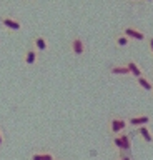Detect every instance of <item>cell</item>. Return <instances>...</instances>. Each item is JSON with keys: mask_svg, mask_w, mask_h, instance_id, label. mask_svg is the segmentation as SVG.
<instances>
[{"mask_svg": "<svg viewBox=\"0 0 153 160\" xmlns=\"http://www.w3.org/2000/svg\"><path fill=\"white\" fill-rule=\"evenodd\" d=\"M113 40H115V45L117 47H122V48H125V47H128L133 40L128 37V35H125L123 32H120V33H117L115 37H113Z\"/></svg>", "mask_w": 153, "mask_h": 160, "instance_id": "cell-12", "label": "cell"}, {"mask_svg": "<svg viewBox=\"0 0 153 160\" xmlns=\"http://www.w3.org/2000/svg\"><path fill=\"white\" fill-rule=\"evenodd\" d=\"M68 48H70L72 55H75V57H82V55H85V52H87V43H85V40H83L82 37L75 35V37L70 38Z\"/></svg>", "mask_w": 153, "mask_h": 160, "instance_id": "cell-2", "label": "cell"}, {"mask_svg": "<svg viewBox=\"0 0 153 160\" xmlns=\"http://www.w3.org/2000/svg\"><path fill=\"white\" fill-rule=\"evenodd\" d=\"M136 133L145 143H153V132L148 125H143V127H138L136 128Z\"/></svg>", "mask_w": 153, "mask_h": 160, "instance_id": "cell-9", "label": "cell"}, {"mask_svg": "<svg viewBox=\"0 0 153 160\" xmlns=\"http://www.w3.org/2000/svg\"><path fill=\"white\" fill-rule=\"evenodd\" d=\"M125 35H128L133 42H143V40H146V35L145 32H141V30H138L136 27H131V25H128V27H123L122 30Z\"/></svg>", "mask_w": 153, "mask_h": 160, "instance_id": "cell-6", "label": "cell"}, {"mask_svg": "<svg viewBox=\"0 0 153 160\" xmlns=\"http://www.w3.org/2000/svg\"><path fill=\"white\" fill-rule=\"evenodd\" d=\"M57 155L53 150L48 148H40V150H33L30 153V160H55Z\"/></svg>", "mask_w": 153, "mask_h": 160, "instance_id": "cell-7", "label": "cell"}, {"mask_svg": "<svg viewBox=\"0 0 153 160\" xmlns=\"http://www.w3.org/2000/svg\"><path fill=\"white\" fill-rule=\"evenodd\" d=\"M108 72L112 75H130V70H128L127 63H117V65H112L108 68Z\"/></svg>", "mask_w": 153, "mask_h": 160, "instance_id": "cell-13", "label": "cell"}, {"mask_svg": "<svg viewBox=\"0 0 153 160\" xmlns=\"http://www.w3.org/2000/svg\"><path fill=\"white\" fill-rule=\"evenodd\" d=\"M127 67H128V70H130V75L133 78H138V77H141V75H145L143 73V68L140 67V63L135 62V60H128Z\"/></svg>", "mask_w": 153, "mask_h": 160, "instance_id": "cell-10", "label": "cell"}, {"mask_svg": "<svg viewBox=\"0 0 153 160\" xmlns=\"http://www.w3.org/2000/svg\"><path fill=\"white\" fill-rule=\"evenodd\" d=\"M110 140H112V145L113 148L117 150L118 153H125V145H123V140H122V135H110Z\"/></svg>", "mask_w": 153, "mask_h": 160, "instance_id": "cell-14", "label": "cell"}, {"mask_svg": "<svg viewBox=\"0 0 153 160\" xmlns=\"http://www.w3.org/2000/svg\"><path fill=\"white\" fill-rule=\"evenodd\" d=\"M0 25H2L3 28L10 30V32H20L23 28L20 20H17L15 17H12V15H2V17H0Z\"/></svg>", "mask_w": 153, "mask_h": 160, "instance_id": "cell-4", "label": "cell"}, {"mask_svg": "<svg viewBox=\"0 0 153 160\" xmlns=\"http://www.w3.org/2000/svg\"><path fill=\"white\" fill-rule=\"evenodd\" d=\"M122 140H123V145H125V152H128L131 147V142H130V137H128V133L127 132H122Z\"/></svg>", "mask_w": 153, "mask_h": 160, "instance_id": "cell-15", "label": "cell"}, {"mask_svg": "<svg viewBox=\"0 0 153 160\" xmlns=\"http://www.w3.org/2000/svg\"><path fill=\"white\" fill-rule=\"evenodd\" d=\"M150 122H151V117L146 115V113L128 117V125H130L131 128H138V127H143V125H150Z\"/></svg>", "mask_w": 153, "mask_h": 160, "instance_id": "cell-5", "label": "cell"}, {"mask_svg": "<svg viewBox=\"0 0 153 160\" xmlns=\"http://www.w3.org/2000/svg\"><path fill=\"white\" fill-rule=\"evenodd\" d=\"M151 93H153V92H151Z\"/></svg>", "mask_w": 153, "mask_h": 160, "instance_id": "cell-23", "label": "cell"}, {"mask_svg": "<svg viewBox=\"0 0 153 160\" xmlns=\"http://www.w3.org/2000/svg\"><path fill=\"white\" fill-rule=\"evenodd\" d=\"M38 60H40V52L30 43L25 48V52H23V63H25L27 67H33V65L38 63Z\"/></svg>", "mask_w": 153, "mask_h": 160, "instance_id": "cell-3", "label": "cell"}, {"mask_svg": "<svg viewBox=\"0 0 153 160\" xmlns=\"http://www.w3.org/2000/svg\"><path fill=\"white\" fill-rule=\"evenodd\" d=\"M25 2H33V0H25Z\"/></svg>", "mask_w": 153, "mask_h": 160, "instance_id": "cell-21", "label": "cell"}, {"mask_svg": "<svg viewBox=\"0 0 153 160\" xmlns=\"http://www.w3.org/2000/svg\"><path fill=\"white\" fill-rule=\"evenodd\" d=\"M55 160H63V158H55Z\"/></svg>", "mask_w": 153, "mask_h": 160, "instance_id": "cell-22", "label": "cell"}, {"mask_svg": "<svg viewBox=\"0 0 153 160\" xmlns=\"http://www.w3.org/2000/svg\"><path fill=\"white\" fill-rule=\"evenodd\" d=\"M3 143H5V135H3V132L0 130V147H2Z\"/></svg>", "mask_w": 153, "mask_h": 160, "instance_id": "cell-18", "label": "cell"}, {"mask_svg": "<svg viewBox=\"0 0 153 160\" xmlns=\"http://www.w3.org/2000/svg\"><path fill=\"white\" fill-rule=\"evenodd\" d=\"M32 45L40 53H45V52L50 50V43H48V40L43 37V35H33V37H32Z\"/></svg>", "mask_w": 153, "mask_h": 160, "instance_id": "cell-8", "label": "cell"}, {"mask_svg": "<svg viewBox=\"0 0 153 160\" xmlns=\"http://www.w3.org/2000/svg\"><path fill=\"white\" fill-rule=\"evenodd\" d=\"M128 2H141V0H128Z\"/></svg>", "mask_w": 153, "mask_h": 160, "instance_id": "cell-19", "label": "cell"}, {"mask_svg": "<svg viewBox=\"0 0 153 160\" xmlns=\"http://www.w3.org/2000/svg\"><path fill=\"white\" fill-rule=\"evenodd\" d=\"M130 127L128 125V118L122 117V115H112L110 118H108V133L110 135H118L122 132H127V128Z\"/></svg>", "mask_w": 153, "mask_h": 160, "instance_id": "cell-1", "label": "cell"}, {"mask_svg": "<svg viewBox=\"0 0 153 160\" xmlns=\"http://www.w3.org/2000/svg\"><path fill=\"white\" fill-rule=\"evenodd\" d=\"M146 40H148V48H150V52L153 55V37H148Z\"/></svg>", "mask_w": 153, "mask_h": 160, "instance_id": "cell-16", "label": "cell"}, {"mask_svg": "<svg viewBox=\"0 0 153 160\" xmlns=\"http://www.w3.org/2000/svg\"><path fill=\"white\" fill-rule=\"evenodd\" d=\"M117 160H131V158L128 157L127 153H120V155H118V158H117Z\"/></svg>", "mask_w": 153, "mask_h": 160, "instance_id": "cell-17", "label": "cell"}, {"mask_svg": "<svg viewBox=\"0 0 153 160\" xmlns=\"http://www.w3.org/2000/svg\"><path fill=\"white\" fill-rule=\"evenodd\" d=\"M135 82L141 90H145V92H153V80H150L146 75H141V77L135 78Z\"/></svg>", "mask_w": 153, "mask_h": 160, "instance_id": "cell-11", "label": "cell"}, {"mask_svg": "<svg viewBox=\"0 0 153 160\" xmlns=\"http://www.w3.org/2000/svg\"><path fill=\"white\" fill-rule=\"evenodd\" d=\"M143 2H148V3H150V2H153V0H143Z\"/></svg>", "mask_w": 153, "mask_h": 160, "instance_id": "cell-20", "label": "cell"}]
</instances>
